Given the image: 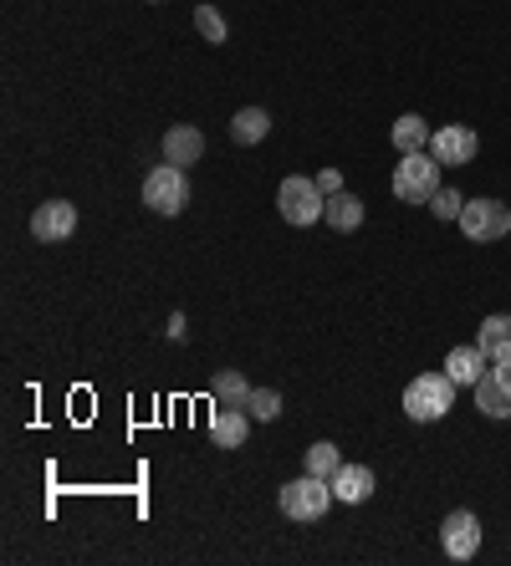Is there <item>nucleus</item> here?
I'll list each match as a JSON object with an SVG mask.
<instances>
[{"instance_id": "nucleus-24", "label": "nucleus", "mask_w": 511, "mask_h": 566, "mask_svg": "<svg viewBox=\"0 0 511 566\" xmlns=\"http://www.w3.org/2000/svg\"><path fill=\"white\" fill-rule=\"evenodd\" d=\"M317 185H323V195H337V189H343V174H337V169H323V174H317Z\"/></svg>"}, {"instance_id": "nucleus-10", "label": "nucleus", "mask_w": 511, "mask_h": 566, "mask_svg": "<svg viewBox=\"0 0 511 566\" xmlns=\"http://www.w3.org/2000/svg\"><path fill=\"white\" fill-rule=\"evenodd\" d=\"M72 230H77V205H67V199H46V205H36V214H31V235L36 240H72Z\"/></svg>"}, {"instance_id": "nucleus-8", "label": "nucleus", "mask_w": 511, "mask_h": 566, "mask_svg": "<svg viewBox=\"0 0 511 566\" xmlns=\"http://www.w3.org/2000/svg\"><path fill=\"white\" fill-rule=\"evenodd\" d=\"M476 409L497 423L511 419V363H491V368L481 373V382H476Z\"/></svg>"}, {"instance_id": "nucleus-11", "label": "nucleus", "mask_w": 511, "mask_h": 566, "mask_svg": "<svg viewBox=\"0 0 511 566\" xmlns=\"http://www.w3.org/2000/svg\"><path fill=\"white\" fill-rule=\"evenodd\" d=\"M200 154H205V133L195 123H175V128L164 133V164L189 169V164H200Z\"/></svg>"}, {"instance_id": "nucleus-17", "label": "nucleus", "mask_w": 511, "mask_h": 566, "mask_svg": "<svg viewBox=\"0 0 511 566\" xmlns=\"http://www.w3.org/2000/svg\"><path fill=\"white\" fill-rule=\"evenodd\" d=\"M389 138H394V148H399V154H419V148H430L435 128L419 118V113H399V123L389 128Z\"/></svg>"}, {"instance_id": "nucleus-16", "label": "nucleus", "mask_w": 511, "mask_h": 566, "mask_svg": "<svg viewBox=\"0 0 511 566\" xmlns=\"http://www.w3.org/2000/svg\"><path fill=\"white\" fill-rule=\"evenodd\" d=\"M481 363H486V353L481 347H450V353H445V373H450V378H456V388H476V382H481Z\"/></svg>"}, {"instance_id": "nucleus-23", "label": "nucleus", "mask_w": 511, "mask_h": 566, "mask_svg": "<svg viewBox=\"0 0 511 566\" xmlns=\"http://www.w3.org/2000/svg\"><path fill=\"white\" fill-rule=\"evenodd\" d=\"M460 210H466V195H460V189H440V195L430 199L435 220H460Z\"/></svg>"}, {"instance_id": "nucleus-18", "label": "nucleus", "mask_w": 511, "mask_h": 566, "mask_svg": "<svg viewBox=\"0 0 511 566\" xmlns=\"http://www.w3.org/2000/svg\"><path fill=\"white\" fill-rule=\"evenodd\" d=\"M323 220L333 224V230H358L364 224V199L358 195H348V189H337V195H327V210H323Z\"/></svg>"}, {"instance_id": "nucleus-2", "label": "nucleus", "mask_w": 511, "mask_h": 566, "mask_svg": "<svg viewBox=\"0 0 511 566\" xmlns=\"http://www.w3.org/2000/svg\"><path fill=\"white\" fill-rule=\"evenodd\" d=\"M440 158L430 154V148H419V154H404L399 169H394V195H399V205H430L435 195H440Z\"/></svg>"}, {"instance_id": "nucleus-12", "label": "nucleus", "mask_w": 511, "mask_h": 566, "mask_svg": "<svg viewBox=\"0 0 511 566\" xmlns=\"http://www.w3.org/2000/svg\"><path fill=\"white\" fill-rule=\"evenodd\" d=\"M246 434H251V413H246V409L220 403V409L210 413V439H216V449H241Z\"/></svg>"}, {"instance_id": "nucleus-9", "label": "nucleus", "mask_w": 511, "mask_h": 566, "mask_svg": "<svg viewBox=\"0 0 511 566\" xmlns=\"http://www.w3.org/2000/svg\"><path fill=\"white\" fill-rule=\"evenodd\" d=\"M440 546L450 562H471V556L481 552V521H476L471 511H450L440 526Z\"/></svg>"}, {"instance_id": "nucleus-5", "label": "nucleus", "mask_w": 511, "mask_h": 566, "mask_svg": "<svg viewBox=\"0 0 511 566\" xmlns=\"http://www.w3.org/2000/svg\"><path fill=\"white\" fill-rule=\"evenodd\" d=\"M460 235L471 240V245H491L511 230V210L501 199H466V210H460Z\"/></svg>"}, {"instance_id": "nucleus-15", "label": "nucleus", "mask_w": 511, "mask_h": 566, "mask_svg": "<svg viewBox=\"0 0 511 566\" xmlns=\"http://www.w3.org/2000/svg\"><path fill=\"white\" fill-rule=\"evenodd\" d=\"M267 133H271V113H267V107H241V113L230 118V144H241V148H255Z\"/></svg>"}, {"instance_id": "nucleus-7", "label": "nucleus", "mask_w": 511, "mask_h": 566, "mask_svg": "<svg viewBox=\"0 0 511 566\" xmlns=\"http://www.w3.org/2000/svg\"><path fill=\"white\" fill-rule=\"evenodd\" d=\"M430 154L440 158L445 169H466V164H476V154H481V133L466 128V123H445V128H435Z\"/></svg>"}, {"instance_id": "nucleus-20", "label": "nucleus", "mask_w": 511, "mask_h": 566, "mask_svg": "<svg viewBox=\"0 0 511 566\" xmlns=\"http://www.w3.org/2000/svg\"><path fill=\"white\" fill-rule=\"evenodd\" d=\"M302 470H307V474H323V480H333V474L343 470V454H337V444L317 439V444H307V454H302Z\"/></svg>"}, {"instance_id": "nucleus-21", "label": "nucleus", "mask_w": 511, "mask_h": 566, "mask_svg": "<svg viewBox=\"0 0 511 566\" xmlns=\"http://www.w3.org/2000/svg\"><path fill=\"white\" fill-rule=\"evenodd\" d=\"M246 413H251V419H261V423H271L277 413H282V394H277V388H251Z\"/></svg>"}, {"instance_id": "nucleus-1", "label": "nucleus", "mask_w": 511, "mask_h": 566, "mask_svg": "<svg viewBox=\"0 0 511 566\" xmlns=\"http://www.w3.org/2000/svg\"><path fill=\"white\" fill-rule=\"evenodd\" d=\"M456 409V378L450 373H419L404 388V413L415 423H435Z\"/></svg>"}, {"instance_id": "nucleus-14", "label": "nucleus", "mask_w": 511, "mask_h": 566, "mask_svg": "<svg viewBox=\"0 0 511 566\" xmlns=\"http://www.w3.org/2000/svg\"><path fill=\"white\" fill-rule=\"evenodd\" d=\"M476 347L486 353V363H511V316L507 312H491V316H486Z\"/></svg>"}, {"instance_id": "nucleus-4", "label": "nucleus", "mask_w": 511, "mask_h": 566, "mask_svg": "<svg viewBox=\"0 0 511 566\" xmlns=\"http://www.w3.org/2000/svg\"><path fill=\"white\" fill-rule=\"evenodd\" d=\"M277 210H282L286 224H317L327 210V195L317 179H307V174H286L282 189H277Z\"/></svg>"}, {"instance_id": "nucleus-22", "label": "nucleus", "mask_w": 511, "mask_h": 566, "mask_svg": "<svg viewBox=\"0 0 511 566\" xmlns=\"http://www.w3.org/2000/svg\"><path fill=\"white\" fill-rule=\"evenodd\" d=\"M195 31H200L210 46H220V41H226V15H220L216 6H195Z\"/></svg>"}, {"instance_id": "nucleus-13", "label": "nucleus", "mask_w": 511, "mask_h": 566, "mask_svg": "<svg viewBox=\"0 0 511 566\" xmlns=\"http://www.w3.org/2000/svg\"><path fill=\"white\" fill-rule=\"evenodd\" d=\"M333 495L343 505H364L368 495H374V470H368V464H348V460H343V470L333 474Z\"/></svg>"}, {"instance_id": "nucleus-3", "label": "nucleus", "mask_w": 511, "mask_h": 566, "mask_svg": "<svg viewBox=\"0 0 511 566\" xmlns=\"http://www.w3.org/2000/svg\"><path fill=\"white\" fill-rule=\"evenodd\" d=\"M277 501H282L286 521H323L327 505H333L337 495H333V480H323V474H296V480L282 485Z\"/></svg>"}, {"instance_id": "nucleus-6", "label": "nucleus", "mask_w": 511, "mask_h": 566, "mask_svg": "<svg viewBox=\"0 0 511 566\" xmlns=\"http://www.w3.org/2000/svg\"><path fill=\"white\" fill-rule=\"evenodd\" d=\"M144 205L154 214H179L189 205V179H185V169H175V164H159V169H148V179H144Z\"/></svg>"}, {"instance_id": "nucleus-25", "label": "nucleus", "mask_w": 511, "mask_h": 566, "mask_svg": "<svg viewBox=\"0 0 511 566\" xmlns=\"http://www.w3.org/2000/svg\"><path fill=\"white\" fill-rule=\"evenodd\" d=\"M154 6H159V0H154Z\"/></svg>"}, {"instance_id": "nucleus-19", "label": "nucleus", "mask_w": 511, "mask_h": 566, "mask_svg": "<svg viewBox=\"0 0 511 566\" xmlns=\"http://www.w3.org/2000/svg\"><path fill=\"white\" fill-rule=\"evenodd\" d=\"M210 398H216V403H236V409H246V398H251V382H246L241 368H220L216 382H210Z\"/></svg>"}]
</instances>
